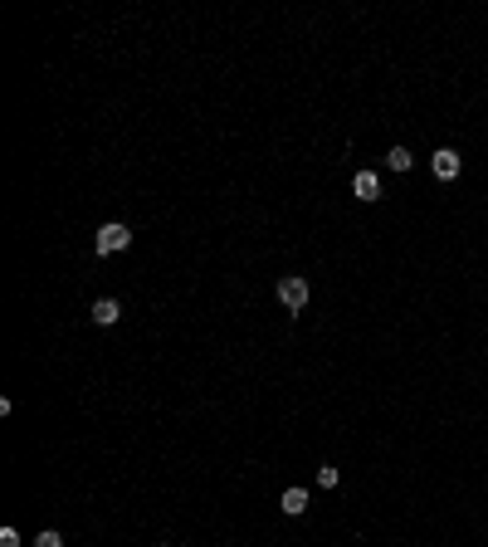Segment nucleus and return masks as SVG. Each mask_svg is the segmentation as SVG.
Returning <instances> with one entry per match:
<instances>
[{
  "instance_id": "nucleus-1",
  "label": "nucleus",
  "mask_w": 488,
  "mask_h": 547,
  "mask_svg": "<svg viewBox=\"0 0 488 547\" xmlns=\"http://www.w3.org/2000/svg\"><path fill=\"white\" fill-rule=\"evenodd\" d=\"M308 298H312V289H308V279H303V274L279 279V303H284L289 313H303V308H308Z\"/></svg>"
},
{
  "instance_id": "nucleus-2",
  "label": "nucleus",
  "mask_w": 488,
  "mask_h": 547,
  "mask_svg": "<svg viewBox=\"0 0 488 547\" xmlns=\"http://www.w3.org/2000/svg\"><path fill=\"white\" fill-rule=\"evenodd\" d=\"M127 244H132V230H127V225H117V220H112V225H103V230H98V239H93L98 254H117V249H127Z\"/></svg>"
},
{
  "instance_id": "nucleus-3",
  "label": "nucleus",
  "mask_w": 488,
  "mask_h": 547,
  "mask_svg": "<svg viewBox=\"0 0 488 547\" xmlns=\"http://www.w3.org/2000/svg\"><path fill=\"white\" fill-rule=\"evenodd\" d=\"M430 166H435L440 181H454V176H459V152H454V147H440V152L430 157Z\"/></svg>"
},
{
  "instance_id": "nucleus-4",
  "label": "nucleus",
  "mask_w": 488,
  "mask_h": 547,
  "mask_svg": "<svg viewBox=\"0 0 488 547\" xmlns=\"http://www.w3.org/2000/svg\"><path fill=\"white\" fill-rule=\"evenodd\" d=\"M352 196L357 201H381V176L376 171H357L352 176Z\"/></svg>"
},
{
  "instance_id": "nucleus-5",
  "label": "nucleus",
  "mask_w": 488,
  "mask_h": 547,
  "mask_svg": "<svg viewBox=\"0 0 488 547\" xmlns=\"http://www.w3.org/2000/svg\"><path fill=\"white\" fill-rule=\"evenodd\" d=\"M117 318H122V303H117V298H98L93 303V323L98 328H112Z\"/></svg>"
},
{
  "instance_id": "nucleus-6",
  "label": "nucleus",
  "mask_w": 488,
  "mask_h": 547,
  "mask_svg": "<svg viewBox=\"0 0 488 547\" xmlns=\"http://www.w3.org/2000/svg\"><path fill=\"white\" fill-rule=\"evenodd\" d=\"M386 166H390V171H410V166H415V152H410V147H390V152H386Z\"/></svg>"
},
{
  "instance_id": "nucleus-7",
  "label": "nucleus",
  "mask_w": 488,
  "mask_h": 547,
  "mask_svg": "<svg viewBox=\"0 0 488 547\" xmlns=\"http://www.w3.org/2000/svg\"><path fill=\"white\" fill-rule=\"evenodd\" d=\"M303 508H308V494H303V489H284V513H289V518H303Z\"/></svg>"
},
{
  "instance_id": "nucleus-8",
  "label": "nucleus",
  "mask_w": 488,
  "mask_h": 547,
  "mask_svg": "<svg viewBox=\"0 0 488 547\" xmlns=\"http://www.w3.org/2000/svg\"><path fill=\"white\" fill-rule=\"evenodd\" d=\"M337 479H342V474H337L332 464H322V469H317V484H322V489H337Z\"/></svg>"
},
{
  "instance_id": "nucleus-9",
  "label": "nucleus",
  "mask_w": 488,
  "mask_h": 547,
  "mask_svg": "<svg viewBox=\"0 0 488 547\" xmlns=\"http://www.w3.org/2000/svg\"><path fill=\"white\" fill-rule=\"evenodd\" d=\"M34 547H64V538H59V533H54V528H44V533H39V538H34Z\"/></svg>"
},
{
  "instance_id": "nucleus-10",
  "label": "nucleus",
  "mask_w": 488,
  "mask_h": 547,
  "mask_svg": "<svg viewBox=\"0 0 488 547\" xmlns=\"http://www.w3.org/2000/svg\"><path fill=\"white\" fill-rule=\"evenodd\" d=\"M0 547H20V533H15V528H0Z\"/></svg>"
}]
</instances>
